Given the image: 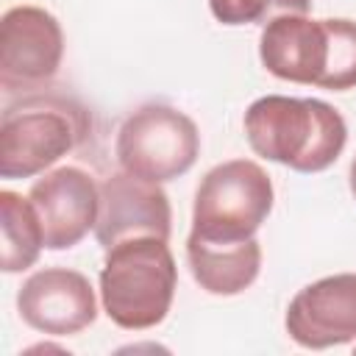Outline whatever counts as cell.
I'll return each instance as SVG.
<instances>
[{"label": "cell", "instance_id": "1", "mask_svg": "<svg viewBox=\"0 0 356 356\" xmlns=\"http://www.w3.org/2000/svg\"><path fill=\"white\" fill-rule=\"evenodd\" d=\"M245 136L267 161L295 172H323L342 156L348 125L325 100L264 95L245 111Z\"/></svg>", "mask_w": 356, "mask_h": 356}, {"label": "cell", "instance_id": "2", "mask_svg": "<svg viewBox=\"0 0 356 356\" xmlns=\"http://www.w3.org/2000/svg\"><path fill=\"white\" fill-rule=\"evenodd\" d=\"M178 267L159 236H131L106 250L100 267V303L125 331L159 325L175 298Z\"/></svg>", "mask_w": 356, "mask_h": 356}, {"label": "cell", "instance_id": "3", "mask_svg": "<svg viewBox=\"0 0 356 356\" xmlns=\"http://www.w3.org/2000/svg\"><path fill=\"white\" fill-rule=\"evenodd\" d=\"M89 134V111L61 95H28L3 111L0 178H33L72 153Z\"/></svg>", "mask_w": 356, "mask_h": 356}, {"label": "cell", "instance_id": "4", "mask_svg": "<svg viewBox=\"0 0 356 356\" xmlns=\"http://www.w3.org/2000/svg\"><path fill=\"white\" fill-rule=\"evenodd\" d=\"M273 181L261 164L231 159L211 167L195 192L192 234L209 239H250L273 211Z\"/></svg>", "mask_w": 356, "mask_h": 356}, {"label": "cell", "instance_id": "5", "mask_svg": "<svg viewBox=\"0 0 356 356\" xmlns=\"http://www.w3.org/2000/svg\"><path fill=\"white\" fill-rule=\"evenodd\" d=\"M114 153L125 172L167 184L192 170L200 156V134L189 114L167 103H145L120 125Z\"/></svg>", "mask_w": 356, "mask_h": 356}, {"label": "cell", "instance_id": "6", "mask_svg": "<svg viewBox=\"0 0 356 356\" xmlns=\"http://www.w3.org/2000/svg\"><path fill=\"white\" fill-rule=\"evenodd\" d=\"M64 58L58 19L39 6H14L0 22V86L28 92L47 86Z\"/></svg>", "mask_w": 356, "mask_h": 356}, {"label": "cell", "instance_id": "7", "mask_svg": "<svg viewBox=\"0 0 356 356\" xmlns=\"http://www.w3.org/2000/svg\"><path fill=\"white\" fill-rule=\"evenodd\" d=\"M19 317L39 334L70 337L97 317V298L89 278L70 267H44L28 275L17 292Z\"/></svg>", "mask_w": 356, "mask_h": 356}, {"label": "cell", "instance_id": "8", "mask_svg": "<svg viewBox=\"0 0 356 356\" xmlns=\"http://www.w3.org/2000/svg\"><path fill=\"white\" fill-rule=\"evenodd\" d=\"M172 209L161 184L134 172H114L100 184V211L95 236L103 250L131 236L170 239Z\"/></svg>", "mask_w": 356, "mask_h": 356}, {"label": "cell", "instance_id": "9", "mask_svg": "<svg viewBox=\"0 0 356 356\" xmlns=\"http://www.w3.org/2000/svg\"><path fill=\"white\" fill-rule=\"evenodd\" d=\"M286 334L309 350H325L356 339V273H337L306 284L289 300Z\"/></svg>", "mask_w": 356, "mask_h": 356}, {"label": "cell", "instance_id": "10", "mask_svg": "<svg viewBox=\"0 0 356 356\" xmlns=\"http://www.w3.org/2000/svg\"><path fill=\"white\" fill-rule=\"evenodd\" d=\"M44 231L47 250L75 248L97 222L100 186L81 167H58L33 181L28 192Z\"/></svg>", "mask_w": 356, "mask_h": 356}, {"label": "cell", "instance_id": "11", "mask_svg": "<svg viewBox=\"0 0 356 356\" xmlns=\"http://www.w3.org/2000/svg\"><path fill=\"white\" fill-rule=\"evenodd\" d=\"M259 58L264 70L281 81L323 86L331 58L328 19H309L306 14L273 17L261 28Z\"/></svg>", "mask_w": 356, "mask_h": 356}, {"label": "cell", "instance_id": "12", "mask_svg": "<svg viewBox=\"0 0 356 356\" xmlns=\"http://www.w3.org/2000/svg\"><path fill=\"white\" fill-rule=\"evenodd\" d=\"M186 261L192 278L209 295H239L261 270V245L250 239H209L189 231Z\"/></svg>", "mask_w": 356, "mask_h": 356}, {"label": "cell", "instance_id": "13", "mask_svg": "<svg viewBox=\"0 0 356 356\" xmlns=\"http://www.w3.org/2000/svg\"><path fill=\"white\" fill-rule=\"evenodd\" d=\"M0 228H3V273H22L36 264L44 248L42 220L31 203L11 189L0 192Z\"/></svg>", "mask_w": 356, "mask_h": 356}, {"label": "cell", "instance_id": "14", "mask_svg": "<svg viewBox=\"0 0 356 356\" xmlns=\"http://www.w3.org/2000/svg\"><path fill=\"white\" fill-rule=\"evenodd\" d=\"M209 8L222 25H267L281 14H309L312 0H209Z\"/></svg>", "mask_w": 356, "mask_h": 356}, {"label": "cell", "instance_id": "15", "mask_svg": "<svg viewBox=\"0 0 356 356\" xmlns=\"http://www.w3.org/2000/svg\"><path fill=\"white\" fill-rule=\"evenodd\" d=\"M331 25V58L323 78V89L348 92L356 89V22L334 17Z\"/></svg>", "mask_w": 356, "mask_h": 356}, {"label": "cell", "instance_id": "16", "mask_svg": "<svg viewBox=\"0 0 356 356\" xmlns=\"http://www.w3.org/2000/svg\"><path fill=\"white\" fill-rule=\"evenodd\" d=\"M348 184H350V192H353V197H356V156H353V161H350V172H348Z\"/></svg>", "mask_w": 356, "mask_h": 356}]
</instances>
